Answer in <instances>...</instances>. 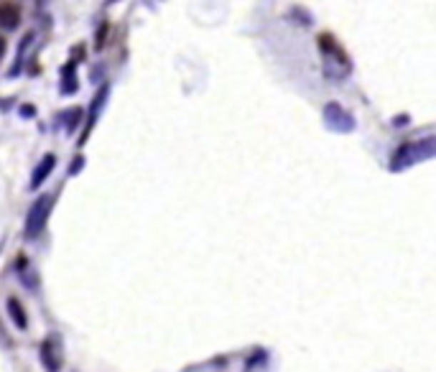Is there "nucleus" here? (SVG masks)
I'll return each instance as SVG.
<instances>
[{
    "label": "nucleus",
    "mask_w": 436,
    "mask_h": 372,
    "mask_svg": "<svg viewBox=\"0 0 436 372\" xmlns=\"http://www.w3.org/2000/svg\"><path fill=\"white\" fill-rule=\"evenodd\" d=\"M51 196L44 194L36 199V204L29 209V217H26V237H39L41 230L46 227V219H49V212H51Z\"/></svg>",
    "instance_id": "nucleus-1"
},
{
    "label": "nucleus",
    "mask_w": 436,
    "mask_h": 372,
    "mask_svg": "<svg viewBox=\"0 0 436 372\" xmlns=\"http://www.w3.org/2000/svg\"><path fill=\"white\" fill-rule=\"evenodd\" d=\"M41 365L46 372H61V367H64V349H61V339L56 334L41 342Z\"/></svg>",
    "instance_id": "nucleus-2"
},
{
    "label": "nucleus",
    "mask_w": 436,
    "mask_h": 372,
    "mask_svg": "<svg viewBox=\"0 0 436 372\" xmlns=\"http://www.w3.org/2000/svg\"><path fill=\"white\" fill-rule=\"evenodd\" d=\"M21 21V8L16 3H3L0 6V26L3 29H16Z\"/></svg>",
    "instance_id": "nucleus-3"
},
{
    "label": "nucleus",
    "mask_w": 436,
    "mask_h": 372,
    "mask_svg": "<svg viewBox=\"0 0 436 372\" xmlns=\"http://www.w3.org/2000/svg\"><path fill=\"white\" fill-rule=\"evenodd\" d=\"M6 306H8V316L13 319V324L19 326V329H26V326H29V316H26V311H24V306H21L19 298L11 296Z\"/></svg>",
    "instance_id": "nucleus-4"
},
{
    "label": "nucleus",
    "mask_w": 436,
    "mask_h": 372,
    "mask_svg": "<svg viewBox=\"0 0 436 372\" xmlns=\"http://www.w3.org/2000/svg\"><path fill=\"white\" fill-rule=\"evenodd\" d=\"M327 120H335L332 125H335L337 130H350V128H353V118H350V115H347L340 105H329L327 107Z\"/></svg>",
    "instance_id": "nucleus-5"
},
{
    "label": "nucleus",
    "mask_w": 436,
    "mask_h": 372,
    "mask_svg": "<svg viewBox=\"0 0 436 372\" xmlns=\"http://www.w3.org/2000/svg\"><path fill=\"white\" fill-rule=\"evenodd\" d=\"M54 169V156H46V159L41 161V166L36 169V174H34V179H31V186H41V181L46 179V174Z\"/></svg>",
    "instance_id": "nucleus-6"
},
{
    "label": "nucleus",
    "mask_w": 436,
    "mask_h": 372,
    "mask_svg": "<svg viewBox=\"0 0 436 372\" xmlns=\"http://www.w3.org/2000/svg\"><path fill=\"white\" fill-rule=\"evenodd\" d=\"M0 56H3V41H0Z\"/></svg>",
    "instance_id": "nucleus-7"
}]
</instances>
